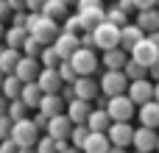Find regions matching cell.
Segmentation results:
<instances>
[{
  "label": "cell",
  "instance_id": "1",
  "mask_svg": "<svg viewBox=\"0 0 159 153\" xmlns=\"http://www.w3.org/2000/svg\"><path fill=\"white\" fill-rule=\"evenodd\" d=\"M25 31H28L34 39H39L42 45H50L61 28H59L56 20L45 17L42 11H28V14H25Z\"/></svg>",
  "mask_w": 159,
  "mask_h": 153
},
{
  "label": "cell",
  "instance_id": "2",
  "mask_svg": "<svg viewBox=\"0 0 159 153\" xmlns=\"http://www.w3.org/2000/svg\"><path fill=\"white\" fill-rule=\"evenodd\" d=\"M70 64H73L75 75H95V70L101 67V59H98L95 47H84V45H78V47L70 53Z\"/></svg>",
  "mask_w": 159,
  "mask_h": 153
},
{
  "label": "cell",
  "instance_id": "3",
  "mask_svg": "<svg viewBox=\"0 0 159 153\" xmlns=\"http://www.w3.org/2000/svg\"><path fill=\"white\" fill-rule=\"evenodd\" d=\"M89 33H92L95 50H109V47H117V45H120V25H115V22H109V20L98 22Z\"/></svg>",
  "mask_w": 159,
  "mask_h": 153
},
{
  "label": "cell",
  "instance_id": "4",
  "mask_svg": "<svg viewBox=\"0 0 159 153\" xmlns=\"http://www.w3.org/2000/svg\"><path fill=\"white\" fill-rule=\"evenodd\" d=\"M103 109H106V114H109L112 120H131V117L137 114V106H134V100H131L126 92H123V95H112V98H106Z\"/></svg>",
  "mask_w": 159,
  "mask_h": 153
},
{
  "label": "cell",
  "instance_id": "5",
  "mask_svg": "<svg viewBox=\"0 0 159 153\" xmlns=\"http://www.w3.org/2000/svg\"><path fill=\"white\" fill-rule=\"evenodd\" d=\"M20 148H25V145H34L36 139H39V128H36V123L34 120H28V117H22V120H14L11 123V134H8Z\"/></svg>",
  "mask_w": 159,
  "mask_h": 153
},
{
  "label": "cell",
  "instance_id": "6",
  "mask_svg": "<svg viewBox=\"0 0 159 153\" xmlns=\"http://www.w3.org/2000/svg\"><path fill=\"white\" fill-rule=\"evenodd\" d=\"M98 86H101V92H103L106 98H112V95H123L126 86H129V78H126L123 70H106V72L101 75V81H98Z\"/></svg>",
  "mask_w": 159,
  "mask_h": 153
},
{
  "label": "cell",
  "instance_id": "7",
  "mask_svg": "<svg viewBox=\"0 0 159 153\" xmlns=\"http://www.w3.org/2000/svg\"><path fill=\"white\" fill-rule=\"evenodd\" d=\"M106 137L112 145H120V148H131V137H134V128H131V120H112L109 128H106Z\"/></svg>",
  "mask_w": 159,
  "mask_h": 153
},
{
  "label": "cell",
  "instance_id": "8",
  "mask_svg": "<svg viewBox=\"0 0 159 153\" xmlns=\"http://www.w3.org/2000/svg\"><path fill=\"white\" fill-rule=\"evenodd\" d=\"M157 137H159V131H157V128L140 125V128H134V137H131V148H134V151H143V153H154V151H157Z\"/></svg>",
  "mask_w": 159,
  "mask_h": 153
},
{
  "label": "cell",
  "instance_id": "9",
  "mask_svg": "<svg viewBox=\"0 0 159 153\" xmlns=\"http://www.w3.org/2000/svg\"><path fill=\"white\" fill-rule=\"evenodd\" d=\"M126 95L134 100V106H140V103H145V100L154 98V81H151L148 75H145V78H137V81H129Z\"/></svg>",
  "mask_w": 159,
  "mask_h": 153
},
{
  "label": "cell",
  "instance_id": "10",
  "mask_svg": "<svg viewBox=\"0 0 159 153\" xmlns=\"http://www.w3.org/2000/svg\"><path fill=\"white\" fill-rule=\"evenodd\" d=\"M70 128H73V120H70L64 111L48 117V123H45V134L53 137V139H67V137H70Z\"/></svg>",
  "mask_w": 159,
  "mask_h": 153
},
{
  "label": "cell",
  "instance_id": "11",
  "mask_svg": "<svg viewBox=\"0 0 159 153\" xmlns=\"http://www.w3.org/2000/svg\"><path fill=\"white\" fill-rule=\"evenodd\" d=\"M50 45H53V50L59 53V59H70V53H73L81 42H78V33H73V31H64V28H61Z\"/></svg>",
  "mask_w": 159,
  "mask_h": 153
},
{
  "label": "cell",
  "instance_id": "12",
  "mask_svg": "<svg viewBox=\"0 0 159 153\" xmlns=\"http://www.w3.org/2000/svg\"><path fill=\"white\" fill-rule=\"evenodd\" d=\"M36 86L42 89V95H48V92H59L61 89V78H59V72H56V67H39V72H36Z\"/></svg>",
  "mask_w": 159,
  "mask_h": 153
},
{
  "label": "cell",
  "instance_id": "13",
  "mask_svg": "<svg viewBox=\"0 0 159 153\" xmlns=\"http://www.w3.org/2000/svg\"><path fill=\"white\" fill-rule=\"evenodd\" d=\"M73 95H75V98H84V100H95V98L101 95V86H98V81H95L92 75H75V81H73Z\"/></svg>",
  "mask_w": 159,
  "mask_h": 153
},
{
  "label": "cell",
  "instance_id": "14",
  "mask_svg": "<svg viewBox=\"0 0 159 153\" xmlns=\"http://www.w3.org/2000/svg\"><path fill=\"white\" fill-rule=\"evenodd\" d=\"M129 56H131L134 61H140V64H145V67H148V64H151V61L159 56V47L151 42V39H148V36H143V39H140V42H137V45L129 50Z\"/></svg>",
  "mask_w": 159,
  "mask_h": 153
},
{
  "label": "cell",
  "instance_id": "15",
  "mask_svg": "<svg viewBox=\"0 0 159 153\" xmlns=\"http://www.w3.org/2000/svg\"><path fill=\"white\" fill-rule=\"evenodd\" d=\"M39 67H42V64H39V59H36V56H25V53H22V56H20V61H17V67H14V75L25 84V81H34V78H36Z\"/></svg>",
  "mask_w": 159,
  "mask_h": 153
},
{
  "label": "cell",
  "instance_id": "16",
  "mask_svg": "<svg viewBox=\"0 0 159 153\" xmlns=\"http://www.w3.org/2000/svg\"><path fill=\"white\" fill-rule=\"evenodd\" d=\"M89 111H92V100H84V98H70L67 106H64V114L73 123H87V114Z\"/></svg>",
  "mask_w": 159,
  "mask_h": 153
},
{
  "label": "cell",
  "instance_id": "17",
  "mask_svg": "<svg viewBox=\"0 0 159 153\" xmlns=\"http://www.w3.org/2000/svg\"><path fill=\"white\" fill-rule=\"evenodd\" d=\"M78 22H81V31H92L98 22L106 20V11H103V3L101 6H92V8H78Z\"/></svg>",
  "mask_w": 159,
  "mask_h": 153
},
{
  "label": "cell",
  "instance_id": "18",
  "mask_svg": "<svg viewBox=\"0 0 159 153\" xmlns=\"http://www.w3.org/2000/svg\"><path fill=\"white\" fill-rule=\"evenodd\" d=\"M109 145L112 142H109L106 131H89L87 139H84V145H81V153H106Z\"/></svg>",
  "mask_w": 159,
  "mask_h": 153
},
{
  "label": "cell",
  "instance_id": "19",
  "mask_svg": "<svg viewBox=\"0 0 159 153\" xmlns=\"http://www.w3.org/2000/svg\"><path fill=\"white\" fill-rule=\"evenodd\" d=\"M137 117H140V123L143 125H148V128H159V100H145V103H140L137 106Z\"/></svg>",
  "mask_w": 159,
  "mask_h": 153
},
{
  "label": "cell",
  "instance_id": "20",
  "mask_svg": "<svg viewBox=\"0 0 159 153\" xmlns=\"http://www.w3.org/2000/svg\"><path fill=\"white\" fill-rule=\"evenodd\" d=\"M134 22L148 33V31H159V8L151 6V8H137L134 11Z\"/></svg>",
  "mask_w": 159,
  "mask_h": 153
},
{
  "label": "cell",
  "instance_id": "21",
  "mask_svg": "<svg viewBox=\"0 0 159 153\" xmlns=\"http://www.w3.org/2000/svg\"><path fill=\"white\" fill-rule=\"evenodd\" d=\"M103 56H101V64L106 67V70H123V64L129 61V50H123L120 45L117 47H109V50H101Z\"/></svg>",
  "mask_w": 159,
  "mask_h": 153
},
{
  "label": "cell",
  "instance_id": "22",
  "mask_svg": "<svg viewBox=\"0 0 159 153\" xmlns=\"http://www.w3.org/2000/svg\"><path fill=\"white\" fill-rule=\"evenodd\" d=\"M64 98L59 95V92H48V95H42V100H39V106H36V111H42L45 117H53V114H59V111H64Z\"/></svg>",
  "mask_w": 159,
  "mask_h": 153
},
{
  "label": "cell",
  "instance_id": "23",
  "mask_svg": "<svg viewBox=\"0 0 159 153\" xmlns=\"http://www.w3.org/2000/svg\"><path fill=\"white\" fill-rule=\"evenodd\" d=\"M143 36H145V31H143L137 22H126V25H120V47H123V50H131Z\"/></svg>",
  "mask_w": 159,
  "mask_h": 153
},
{
  "label": "cell",
  "instance_id": "24",
  "mask_svg": "<svg viewBox=\"0 0 159 153\" xmlns=\"http://www.w3.org/2000/svg\"><path fill=\"white\" fill-rule=\"evenodd\" d=\"M109 123H112V117L106 114L103 106H92V111L87 114V128H89V131H106Z\"/></svg>",
  "mask_w": 159,
  "mask_h": 153
},
{
  "label": "cell",
  "instance_id": "25",
  "mask_svg": "<svg viewBox=\"0 0 159 153\" xmlns=\"http://www.w3.org/2000/svg\"><path fill=\"white\" fill-rule=\"evenodd\" d=\"M39 11H42L45 17H50V20H56V22H61V20L70 14V6H67L64 0H45Z\"/></svg>",
  "mask_w": 159,
  "mask_h": 153
},
{
  "label": "cell",
  "instance_id": "26",
  "mask_svg": "<svg viewBox=\"0 0 159 153\" xmlns=\"http://www.w3.org/2000/svg\"><path fill=\"white\" fill-rule=\"evenodd\" d=\"M20 100L28 106V109H36L39 100H42V89L36 86V81H25L22 89H20Z\"/></svg>",
  "mask_w": 159,
  "mask_h": 153
},
{
  "label": "cell",
  "instance_id": "27",
  "mask_svg": "<svg viewBox=\"0 0 159 153\" xmlns=\"http://www.w3.org/2000/svg\"><path fill=\"white\" fill-rule=\"evenodd\" d=\"M20 56H22V50H17V47H0V72L3 75L6 72H14Z\"/></svg>",
  "mask_w": 159,
  "mask_h": 153
},
{
  "label": "cell",
  "instance_id": "28",
  "mask_svg": "<svg viewBox=\"0 0 159 153\" xmlns=\"http://www.w3.org/2000/svg\"><path fill=\"white\" fill-rule=\"evenodd\" d=\"M25 36H28V31H25V25H11L8 31H3V39H6V47H22V42H25Z\"/></svg>",
  "mask_w": 159,
  "mask_h": 153
},
{
  "label": "cell",
  "instance_id": "29",
  "mask_svg": "<svg viewBox=\"0 0 159 153\" xmlns=\"http://www.w3.org/2000/svg\"><path fill=\"white\" fill-rule=\"evenodd\" d=\"M20 89H22V81H20L14 72H6V75H3V84H0V92H3L8 100H14V98H20Z\"/></svg>",
  "mask_w": 159,
  "mask_h": 153
},
{
  "label": "cell",
  "instance_id": "30",
  "mask_svg": "<svg viewBox=\"0 0 159 153\" xmlns=\"http://www.w3.org/2000/svg\"><path fill=\"white\" fill-rule=\"evenodd\" d=\"M67 145V139H53V137H39L36 142H34V148H36V153H59L61 148Z\"/></svg>",
  "mask_w": 159,
  "mask_h": 153
},
{
  "label": "cell",
  "instance_id": "31",
  "mask_svg": "<svg viewBox=\"0 0 159 153\" xmlns=\"http://www.w3.org/2000/svg\"><path fill=\"white\" fill-rule=\"evenodd\" d=\"M123 72H126V78H129V81H137V78H145V75H148V67H145V64H140V61H134V59L129 56V61L123 64Z\"/></svg>",
  "mask_w": 159,
  "mask_h": 153
},
{
  "label": "cell",
  "instance_id": "32",
  "mask_svg": "<svg viewBox=\"0 0 159 153\" xmlns=\"http://www.w3.org/2000/svg\"><path fill=\"white\" fill-rule=\"evenodd\" d=\"M87 134H89L87 123H73V128H70V137H67V142H70V145H75V148H81V145H84V139H87Z\"/></svg>",
  "mask_w": 159,
  "mask_h": 153
},
{
  "label": "cell",
  "instance_id": "33",
  "mask_svg": "<svg viewBox=\"0 0 159 153\" xmlns=\"http://www.w3.org/2000/svg\"><path fill=\"white\" fill-rule=\"evenodd\" d=\"M28 106L20 100V98H14V100H8V109H6V114L11 117V120H22V117H28Z\"/></svg>",
  "mask_w": 159,
  "mask_h": 153
},
{
  "label": "cell",
  "instance_id": "34",
  "mask_svg": "<svg viewBox=\"0 0 159 153\" xmlns=\"http://www.w3.org/2000/svg\"><path fill=\"white\" fill-rule=\"evenodd\" d=\"M39 64H42V67H56V64H59V53L53 50V45H42V50H39Z\"/></svg>",
  "mask_w": 159,
  "mask_h": 153
},
{
  "label": "cell",
  "instance_id": "35",
  "mask_svg": "<svg viewBox=\"0 0 159 153\" xmlns=\"http://www.w3.org/2000/svg\"><path fill=\"white\" fill-rule=\"evenodd\" d=\"M56 72H59V78H61L64 84H73V81H75V70H73L70 59H59V64H56Z\"/></svg>",
  "mask_w": 159,
  "mask_h": 153
},
{
  "label": "cell",
  "instance_id": "36",
  "mask_svg": "<svg viewBox=\"0 0 159 153\" xmlns=\"http://www.w3.org/2000/svg\"><path fill=\"white\" fill-rule=\"evenodd\" d=\"M20 50H22V53H25V56H36V59H39V50H42V42H39V39H34V36H31V33H28V36H25V42H22V47H20Z\"/></svg>",
  "mask_w": 159,
  "mask_h": 153
},
{
  "label": "cell",
  "instance_id": "37",
  "mask_svg": "<svg viewBox=\"0 0 159 153\" xmlns=\"http://www.w3.org/2000/svg\"><path fill=\"white\" fill-rule=\"evenodd\" d=\"M106 20H109V22H115V25H126V22H129V14H126V11H120V8L115 6V8H109V11H106Z\"/></svg>",
  "mask_w": 159,
  "mask_h": 153
},
{
  "label": "cell",
  "instance_id": "38",
  "mask_svg": "<svg viewBox=\"0 0 159 153\" xmlns=\"http://www.w3.org/2000/svg\"><path fill=\"white\" fill-rule=\"evenodd\" d=\"M0 153H20V145L11 137H6V139H0Z\"/></svg>",
  "mask_w": 159,
  "mask_h": 153
},
{
  "label": "cell",
  "instance_id": "39",
  "mask_svg": "<svg viewBox=\"0 0 159 153\" xmlns=\"http://www.w3.org/2000/svg\"><path fill=\"white\" fill-rule=\"evenodd\" d=\"M11 123H14V120H11L8 114H0V139H6V137L11 134Z\"/></svg>",
  "mask_w": 159,
  "mask_h": 153
},
{
  "label": "cell",
  "instance_id": "40",
  "mask_svg": "<svg viewBox=\"0 0 159 153\" xmlns=\"http://www.w3.org/2000/svg\"><path fill=\"white\" fill-rule=\"evenodd\" d=\"M117 8H120V11H126V14H134V11H137L134 0H117Z\"/></svg>",
  "mask_w": 159,
  "mask_h": 153
},
{
  "label": "cell",
  "instance_id": "41",
  "mask_svg": "<svg viewBox=\"0 0 159 153\" xmlns=\"http://www.w3.org/2000/svg\"><path fill=\"white\" fill-rule=\"evenodd\" d=\"M148 78H151V81H159V56L148 64Z\"/></svg>",
  "mask_w": 159,
  "mask_h": 153
},
{
  "label": "cell",
  "instance_id": "42",
  "mask_svg": "<svg viewBox=\"0 0 159 153\" xmlns=\"http://www.w3.org/2000/svg\"><path fill=\"white\" fill-rule=\"evenodd\" d=\"M103 0H75V8H92V6H101Z\"/></svg>",
  "mask_w": 159,
  "mask_h": 153
},
{
  "label": "cell",
  "instance_id": "43",
  "mask_svg": "<svg viewBox=\"0 0 159 153\" xmlns=\"http://www.w3.org/2000/svg\"><path fill=\"white\" fill-rule=\"evenodd\" d=\"M6 17H11V6H8L6 0H0V22H3Z\"/></svg>",
  "mask_w": 159,
  "mask_h": 153
},
{
  "label": "cell",
  "instance_id": "44",
  "mask_svg": "<svg viewBox=\"0 0 159 153\" xmlns=\"http://www.w3.org/2000/svg\"><path fill=\"white\" fill-rule=\"evenodd\" d=\"M42 3H45V0H25V8H28V11H39Z\"/></svg>",
  "mask_w": 159,
  "mask_h": 153
},
{
  "label": "cell",
  "instance_id": "45",
  "mask_svg": "<svg viewBox=\"0 0 159 153\" xmlns=\"http://www.w3.org/2000/svg\"><path fill=\"white\" fill-rule=\"evenodd\" d=\"M34 123H36V128L42 131V128H45V123H48V117H45L42 111H36V117H34Z\"/></svg>",
  "mask_w": 159,
  "mask_h": 153
},
{
  "label": "cell",
  "instance_id": "46",
  "mask_svg": "<svg viewBox=\"0 0 159 153\" xmlns=\"http://www.w3.org/2000/svg\"><path fill=\"white\" fill-rule=\"evenodd\" d=\"M134 6L137 8H151V6H157V0H134Z\"/></svg>",
  "mask_w": 159,
  "mask_h": 153
},
{
  "label": "cell",
  "instance_id": "47",
  "mask_svg": "<svg viewBox=\"0 0 159 153\" xmlns=\"http://www.w3.org/2000/svg\"><path fill=\"white\" fill-rule=\"evenodd\" d=\"M59 153H81V148H75V145H70V142H67V145H64Z\"/></svg>",
  "mask_w": 159,
  "mask_h": 153
},
{
  "label": "cell",
  "instance_id": "48",
  "mask_svg": "<svg viewBox=\"0 0 159 153\" xmlns=\"http://www.w3.org/2000/svg\"><path fill=\"white\" fill-rule=\"evenodd\" d=\"M6 109H8V98L0 92V114H6Z\"/></svg>",
  "mask_w": 159,
  "mask_h": 153
},
{
  "label": "cell",
  "instance_id": "49",
  "mask_svg": "<svg viewBox=\"0 0 159 153\" xmlns=\"http://www.w3.org/2000/svg\"><path fill=\"white\" fill-rule=\"evenodd\" d=\"M145 36H148V39H151V42H154V45H157V47H159V31H148Z\"/></svg>",
  "mask_w": 159,
  "mask_h": 153
},
{
  "label": "cell",
  "instance_id": "50",
  "mask_svg": "<svg viewBox=\"0 0 159 153\" xmlns=\"http://www.w3.org/2000/svg\"><path fill=\"white\" fill-rule=\"evenodd\" d=\"M106 153H129V148H120V145H109Z\"/></svg>",
  "mask_w": 159,
  "mask_h": 153
},
{
  "label": "cell",
  "instance_id": "51",
  "mask_svg": "<svg viewBox=\"0 0 159 153\" xmlns=\"http://www.w3.org/2000/svg\"><path fill=\"white\" fill-rule=\"evenodd\" d=\"M20 153H36V148L34 145H25V148H20Z\"/></svg>",
  "mask_w": 159,
  "mask_h": 153
},
{
  "label": "cell",
  "instance_id": "52",
  "mask_svg": "<svg viewBox=\"0 0 159 153\" xmlns=\"http://www.w3.org/2000/svg\"><path fill=\"white\" fill-rule=\"evenodd\" d=\"M154 100H159V81H154Z\"/></svg>",
  "mask_w": 159,
  "mask_h": 153
},
{
  "label": "cell",
  "instance_id": "53",
  "mask_svg": "<svg viewBox=\"0 0 159 153\" xmlns=\"http://www.w3.org/2000/svg\"><path fill=\"white\" fill-rule=\"evenodd\" d=\"M64 3H67V6H75V0H64Z\"/></svg>",
  "mask_w": 159,
  "mask_h": 153
},
{
  "label": "cell",
  "instance_id": "54",
  "mask_svg": "<svg viewBox=\"0 0 159 153\" xmlns=\"http://www.w3.org/2000/svg\"><path fill=\"white\" fill-rule=\"evenodd\" d=\"M3 31H6V28H3V22H0V39H3Z\"/></svg>",
  "mask_w": 159,
  "mask_h": 153
},
{
  "label": "cell",
  "instance_id": "55",
  "mask_svg": "<svg viewBox=\"0 0 159 153\" xmlns=\"http://www.w3.org/2000/svg\"><path fill=\"white\" fill-rule=\"evenodd\" d=\"M157 153H159V137H157Z\"/></svg>",
  "mask_w": 159,
  "mask_h": 153
},
{
  "label": "cell",
  "instance_id": "56",
  "mask_svg": "<svg viewBox=\"0 0 159 153\" xmlns=\"http://www.w3.org/2000/svg\"><path fill=\"white\" fill-rule=\"evenodd\" d=\"M0 84H3V72H0Z\"/></svg>",
  "mask_w": 159,
  "mask_h": 153
},
{
  "label": "cell",
  "instance_id": "57",
  "mask_svg": "<svg viewBox=\"0 0 159 153\" xmlns=\"http://www.w3.org/2000/svg\"><path fill=\"white\" fill-rule=\"evenodd\" d=\"M131 153H143V151H131Z\"/></svg>",
  "mask_w": 159,
  "mask_h": 153
},
{
  "label": "cell",
  "instance_id": "58",
  "mask_svg": "<svg viewBox=\"0 0 159 153\" xmlns=\"http://www.w3.org/2000/svg\"><path fill=\"white\" fill-rule=\"evenodd\" d=\"M157 8H159V0H157Z\"/></svg>",
  "mask_w": 159,
  "mask_h": 153
}]
</instances>
